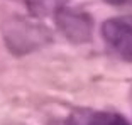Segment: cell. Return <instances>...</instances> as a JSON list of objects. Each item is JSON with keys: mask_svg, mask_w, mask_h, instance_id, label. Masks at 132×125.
Returning a JSON list of instances; mask_svg holds the SVG:
<instances>
[{"mask_svg": "<svg viewBox=\"0 0 132 125\" xmlns=\"http://www.w3.org/2000/svg\"><path fill=\"white\" fill-rule=\"evenodd\" d=\"M102 37L112 52L132 62V15H119L102 24Z\"/></svg>", "mask_w": 132, "mask_h": 125, "instance_id": "obj_3", "label": "cell"}, {"mask_svg": "<svg viewBox=\"0 0 132 125\" xmlns=\"http://www.w3.org/2000/svg\"><path fill=\"white\" fill-rule=\"evenodd\" d=\"M68 125H130L125 117L113 112L81 108L71 113Z\"/></svg>", "mask_w": 132, "mask_h": 125, "instance_id": "obj_4", "label": "cell"}, {"mask_svg": "<svg viewBox=\"0 0 132 125\" xmlns=\"http://www.w3.org/2000/svg\"><path fill=\"white\" fill-rule=\"evenodd\" d=\"M29 14L34 17H49L63 7V0H22Z\"/></svg>", "mask_w": 132, "mask_h": 125, "instance_id": "obj_5", "label": "cell"}, {"mask_svg": "<svg viewBox=\"0 0 132 125\" xmlns=\"http://www.w3.org/2000/svg\"><path fill=\"white\" fill-rule=\"evenodd\" d=\"M56 27L73 44H85L93 35V17L85 10L64 7L54 14Z\"/></svg>", "mask_w": 132, "mask_h": 125, "instance_id": "obj_2", "label": "cell"}, {"mask_svg": "<svg viewBox=\"0 0 132 125\" xmlns=\"http://www.w3.org/2000/svg\"><path fill=\"white\" fill-rule=\"evenodd\" d=\"M0 31L7 49L15 56L36 52L53 41V34L44 24L20 15L7 19L2 24Z\"/></svg>", "mask_w": 132, "mask_h": 125, "instance_id": "obj_1", "label": "cell"}, {"mask_svg": "<svg viewBox=\"0 0 132 125\" xmlns=\"http://www.w3.org/2000/svg\"><path fill=\"white\" fill-rule=\"evenodd\" d=\"M110 5H115V7H125V5H132V0H103Z\"/></svg>", "mask_w": 132, "mask_h": 125, "instance_id": "obj_6", "label": "cell"}]
</instances>
